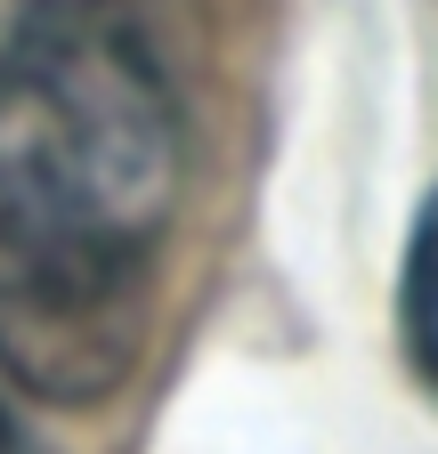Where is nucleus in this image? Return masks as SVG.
<instances>
[{
	"instance_id": "20e7f679",
	"label": "nucleus",
	"mask_w": 438,
	"mask_h": 454,
	"mask_svg": "<svg viewBox=\"0 0 438 454\" xmlns=\"http://www.w3.org/2000/svg\"><path fill=\"white\" fill-rule=\"evenodd\" d=\"M9 446H17V430H9V414H0V454H9Z\"/></svg>"
},
{
	"instance_id": "f257e3e1",
	"label": "nucleus",
	"mask_w": 438,
	"mask_h": 454,
	"mask_svg": "<svg viewBox=\"0 0 438 454\" xmlns=\"http://www.w3.org/2000/svg\"><path fill=\"white\" fill-rule=\"evenodd\" d=\"M154 244L17 114H0V373L49 406H106L154 325Z\"/></svg>"
},
{
	"instance_id": "7ed1b4c3",
	"label": "nucleus",
	"mask_w": 438,
	"mask_h": 454,
	"mask_svg": "<svg viewBox=\"0 0 438 454\" xmlns=\"http://www.w3.org/2000/svg\"><path fill=\"white\" fill-rule=\"evenodd\" d=\"M398 340H406V365L422 389H438V187L414 211V236H406V268H398Z\"/></svg>"
},
{
	"instance_id": "f03ea898",
	"label": "nucleus",
	"mask_w": 438,
	"mask_h": 454,
	"mask_svg": "<svg viewBox=\"0 0 438 454\" xmlns=\"http://www.w3.org/2000/svg\"><path fill=\"white\" fill-rule=\"evenodd\" d=\"M0 114L74 162L130 227L179 203V90L138 0H0Z\"/></svg>"
}]
</instances>
